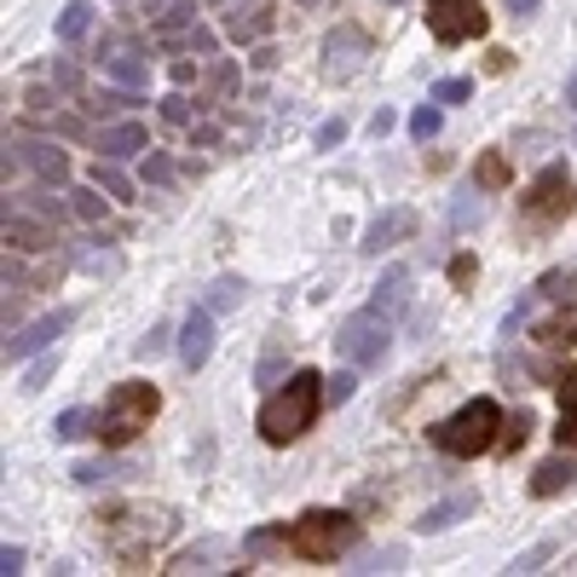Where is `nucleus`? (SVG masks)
Returning <instances> with one entry per match:
<instances>
[{"label":"nucleus","mask_w":577,"mask_h":577,"mask_svg":"<svg viewBox=\"0 0 577 577\" xmlns=\"http://www.w3.org/2000/svg\"><path fill=\"white\" fill-rule=\"evenodd\" d=\"M323 405V375L318 370H295L284 393H271L260 405V439L266 445H289L312 428V416Z\"/></svg>","instance_id":"1"},{"label":"nucleus","mask_w":577,"mask_h":577,"mask_svg":"<svg viewBox=\"0 0 577 577\" xmlns=\"http://www.w3.org/2000/svg\"><path fill=\"white\" fill-rule=\"evenodd\" d=\"M157 405H162V393L150 387V382H121V387L105 398V410H98V439H105L110 450H116V445H133V439L150 428Z\"/></svg>","instance_id":"2"},{"label":"nucleus","mask_w":577,"mask_h":577,"mask_svg":"<svg viewBox=\"0 0 577 577\" xmlns=\"http://www.w3.org/2000/svg\"><path fill=\"white\" fill-rule=\"evenodd\" d=\"M434 439H439V450H450V457H480V450H491L503 439V410H496L491 398H473V405H462L450 421H439Z\"/></svg>","instance_id":"3"},{"label":"nucleus","mask_w":577,"mask_h":577,"mask_svg":"<svg viewBox=\"0 0 577 577\" xmlns=\"http://www.w3.org/2000/svg\"><path fill=\"white\" fill-rule=\"evenodd\" d=\"M359 537V520L353 514H335V509H312L289 525V548L300 560H335L346 543Z\"/></svg>","instance_id":"4"},{"label":"nucleus","mask_w":577,"mask_h":577,"mask_svg":"<svg viewBox=\"0 0 577 577\" xmlns=\"http://www.w3.org/2000/svg\"><path fill=\"white\" fill-rule=\"evenodd\" d=\"M428 30L445 46L473 41V35H485V7L480 0H428Z\"/></svg>","instance_id":"5"},{"label":"nucleus","mask_w":577,"mask_h":577,"mask_svg":"<svg viewBox=\"0 0 577 577\" xmlns=\"http://www.w3.org/2000/svg\"><path fill=\"white\" fill-rule=\"evenodd\" d=\"M335 346H341L353 364H382V353H387V312L364 307L359 318H346L341 335H335Z\"/></svg>","instance_id":"6"},{"label":"nucleus","mask_w":577,"mask_h":577,"mask_svg":"<svg viewBox=\"0 0 577 577\" xmlns=\"http://www.w3.org/2000/svg\"><path fill=\"white\" fill-rule=\"evenodd\" d=\"M571 209H577V185H571V173H566V168H548L543 180L532 185V196H525V220H537V225L566 220Z\"/></svg>","instance_id":"7"},{"label":"nucleus","mask_w":577,"mask_h":577,"mask_svg":"<svg viewBox=\"0 0 577 577\" xmlns=\"http://www.w3.org/2000/svg\"><path fill=\"white\" fill-rule=\"evenodd\" d=\"M370 58V35L353 30V23H341V30L330 35V46H323V75L330 82H346V75H359Z\"/></svg>","instance_id":"8"},{"label":"nucleus","mask_w":577,"mask_h":577,"mask_svg":"<svg viewBox=\"0 0 577 577\" xmlns=\"http://www.w3.org/2000/svg\"><path fill=\"white\" fill-rule=\"evenodd\" d=\"M209 353H214V312L203 307V312H191L185 330H180V359H185V370H203Z\"/></svg>","instance_id":"9"},{"label":"nucleus","mask_w":577,"mask_h":577,"mask_svg":"<svg viewBox=\"0 0 577 577\" xmlns=\"http://www.w3.org/2000/svg\"><path fill=\"white\" fill-rule=\"evenodd\" d=\"M70 330V312H58V318H41V323H30L23 335H12L7 341V359H30V353H46L58 335Z\"/></svg>","instance_id":"10"},{"label":"nucleus","mask_w":577,"mask_h":577,"mask_svg":"<svg viewBox=\"0 0 577 577\" xmlns=\"http://www.w3.org/2000/svg\"><path fill=\"white\" fill-rule=\"evenodd\" d=\"M416 232V214L410 209H387L382 220L364 232V255H382V248H393V243H405Z\"/></svg>","instance_id":"11"},{"label":"nucleus","mask_w":577,"mask_h":577,"mask_svg":"<svg viewBox=\"0 0 577 577\" xmlns=\"http://www.w3.org/2000/svg\"><path fill=\"white\" fill-rule=\"evenodd\" d=\"M577 485V462L566 457V445H560V457H548L537 473H532V496H560Z\"/></svg>","instance_id":"12"},{"label":"nucleus","mask_w":577,"mask_h":577,"mask_svg":"<svg viewBox=\"0 0 577 577\" xmlns=\"http://www.w3.org/2000/svg\"><path fill=\"white\" fill-rule=\"evenodd\" d=\"M133 150H145V128H139V121H121V128L98 133V157H133Z\"/></svg>","instance_id":"13"},{"label":"nucleus","mask_w":577,"mask_h":577,"mask_svg":"<svg viewBox=\"0 0 577 577\" xmlns=\"http://www.w3.org/2000/svg\"><path fill=\"white\" fill-rule=\"evenodd\" d=\"M243 295H248L243 278H214L209 295H203V307H209V312H232V307H243Z\"/></svg>","instance_id":"14"},{"label":"nucleus","mask_w":577,"mask_h":577,"mask_svg":"<svg viewBox=\"0 0 577 577\" xmlns=\"http://www.w3.org/2000/svg\"><path fill=\"white\" fill-rule=\"evenodd\" d=\"M468 509H473V496H450V503L428 509V514H421L416 525H421V532H445V525H457V520H462Z\"/></svg>","instance_id":"15"},{"label":"nucleus","mask_w":577,"mask_h":577,"mask_svg":"<svg viewBox=\"0 0 577 577\" xmlns=\"http://www.w3.org/2000/svg\"><path fill=\"white\" fill-rule=\"evenodd\" d=\"M405 300H410V278H405V271H387V284L375 289V300H370V307H375V312H398Z\"/></svg>","instance_id":"16"},{"label":"nucleus","mask_w":577,"mask_h":577,"mask_svg":"<svg viewBox=\"0 0 577 577\" xmlns=\"http://www.w3.org/2000/svg\"><path fill=\"white\" fill-rule=\"evenodd\" d=\"M485 220V196L480 191H462L457 203H450V225H457V232H468V225H480Z\"/></svg>","instance_id":"17"},{"label":"nucleus","mask_w":577,"mask_h":577,"mask_svg":"<svg viewBox=\"0 0 577 577\" xmlns=\"http://www.w3.org/2000/svg\"><path fill=\"white\" fill-rule=\"evenodd\" d=\"M87 30H93V7H87V0H70L64 18H58V35H64V41H82Z\"/></svg>","instance_id":"18"},{"label":"nucleus","mask_w":577,"mask_h":577,"mask_svg":"<svg viewBox=\"0 0 577 577\" xmlns=\"http://www.w3.org/2000/svg\"><path fill=\"white\" fill-rule=\"evenodd\" d=\"M503 185H509V157L491 150V157H480V191H503Z\"/></svg>","instance_id":"19"},{"label":"nucleus","mask_w":577,"mask_h":577,"mask_svg":"<svg viewBox=\"0 0 577 577\" xmlns=\"http://www.w3.org/2000/svg\"><path fill=\"white\" fill-rule=\"evenodd\" d=\"M532 428H537L532 410H520V416H509V421H503V439H496V445H503V450H520L525 439H532Z\"/></svg>","instance_id":"20"},{"label":"nucleus","mask_w":577,"mask_h":577,"mask_svg":"<svg viewBox=\"0 0 577 577\" xmlns=\"http://www.w3.org/2000/svg\"><path fill=\"white\" fill-rule=\"evenodd\" d=\"M537 295L543 300H571L577 295V278H571V271H548V278L537 284Z\"/></svg>","instance_id":"21"},{"label":"nucleus","mask_w":577,"mask_h":577,"mask_svg":"<svg viewBox=\"0 0 577 577\" xmlns=\"http://www.w3.org/2000/svg\"><path fill=\"white\" fill-rule=\"evenodd\" d=\"M555 393H560V410L577 416V364H566V370L555 375Z\"/></svg>","instance_id":"22"},{"label":"nucleus","mask_w":577,"mask_h":577,"mask_svg":"<svg viewBox=\"0 0 577 577\" xmlns=\"http://www.w3.org/2000/svg\"><path fill=\"white\" fill-rule=\"evenodd\" d=\"M110 75H116L121 87H139V82H145V64H139L133 53H121V58H110Z\"/></svg>","instance_id":"23"},{"label":"nucleus","mask_w":577,"mask_h":577,"mask_svg":"<svg viewBox=\"0 0 577 577\" xmlns=\"http://www.w3.org/2000/svg\"><path fill=\"white\" fill-rule=\"evenodd\" d=\"M41 173H46V180H64V173H70V162H64V150H58V157H53V150H46V145H35V157H30Z\"/></svg>","instance_id":"24"},{"label":"nucleus","mask_w":577,"mask_h":577,"mask_svg":"<svg viewBox=\"0 0 577 577\" xmlns=\"http://www.w3.org/2000/svg\"><path fill=\"white\" fill-rule=\"evenodd\" d=\"M87 421H93L87 410H64V416L53 421V434H58V439H82V434H87Z\"/></svg>","instance_id":"25"},{"label":"nucleus","mask_w":577,"mask_h":577,"mask_svg":"<svg viewBox=\"0 0 577 577\" xmlns=\"http://www.w3.org/2000/svg\"><path fill=\"white\" fill-rule=\"evenodd\" d=\"M462 98H473V82H462V75H457V82H439L434 87V105H462Z\"/></svg>","instance_id":"26"},{"label":"nucleus","mask_w":577,"mask_h":577,"mask_svg":"<svg viewBox=\"0 0 577 577\" xmlns=\"http://www.w3.org/2000/svg\"><path fill=\"white\" fill-rule=\"evenodd\" d=\"M410 133H416V139H421V145H428V139H434V133H439V110H434V105H421V110H416V116H410Z\"/></svg>","instance_id":"27"},{"label":"nucleus","mask_w":577,"mask_h":577,"mask_svg":"<svg viewBox=\"0 0 577 577\" xmlns=\"http://www.w3.org/2000/svg\"><path fill=\"white\" fill-rule=\"evenodd\" d=\"M323 398H330V405H346V398H353V375H330V382H323Z\"/></svg>","instance_id":"28"},{"label":"nucleus","mask_w":577,"mask_h":577,"mask_svg":"<svg viewBox=\"0 0 577 577\" xmlns=\"http://www.w3.org/2000/svg\"><path fill=\"white\" fill-rule=\"evenodd\" d=\"M98 185H105L110 196H121V203H128V196H133V185H128V180H121V173H116V168H105V162H98Z\"/></svg>","instance_id":"29"},{"label":"nucleus","mask_w":577,"mask_h":577,"mask_svg":"<svg viewBox=\"0 0 577 577\" xmlns=\"http://www.w3.org/2000/svg\"><path fill=\"white\" fill-rule=\"evenodd\" d=\"M398 560H405V548H382V555H370L359 571H398Z\"/></svg>","instance_id":"30"},{"label":"nucleus","mask_w":577,"mask_h":577,"mask_svg":"<svg viewBox=\"0 0 577 577\" xmlns=\"http://www.w3.org/2000/svg\"><path fill=\"white\" fill-rule=\"evenodd\" d=\"M75 214H82V220H98V214H105V203H98L93 191H75Z\"/></svg>","instance_id":"31"},{"label":"nucleus","mask_w":577,"mask_h":577,"mask_svg":"<svg viewBox=\"0 0 577 577\" xmlns=\"http://www.w3.org/2000/svg\"><path fill=\"white\" fill-rule=\"evenodd\" d=\"M341 139H346V121H341V116H335V121H323V128H318V145H323V150H330V145H341Z\"/></svg>","instance_id":"32"},{"label":"nucleus","mask_w":577,"mask_h":577,"mask_svg":"<svg viewBox=\"0 0 577 577\" xmlns=\"http://www.w3.org/2000/svg\"><path fill=\"white\" fill-rule=\"evenodd\" d=\"M162 346H168V330H162V323H157V330H150V335L139 341V353L150 359V353H162Z\"/></svg>","instance_id":"33"},{"label":"nucleus","mask_w":577,"mask_h":577,"mask_svg":"<svg viewBox=\"0 0 577 577\" xmlns=\"http://www.w3.org/2000/svg\"><path fill=\"white\" fill-rule=\"evenodd\" d=\"M450 284H473V260H468V255L450 260Z\"/></svg>","instance_id":"34"},{"label":"nucleus","mask_w":577,"mask_h":577,"mask_svg":"<svg viewBox=\"0 0 577 577\" xmlns=\"http://www.w3.org/2000/svg\"><path fill=\"white\" fill-rule=\"evenodd\" d=\"M46 375H53V359H41V364L30 370V382H23V387H30V393H35V387H46Z\"/></svg>","instance_id":"35"},{"label":"nucleus","mask_w":577,"mask_h":577,"mask_svg":"<svg viewBox=\"0 0 577 577\" xmlns=\"http://www.w3.org/2000/svg\"><path fill=\"white\" fill-rule=\"evenodd\" d=\"M555 439H560L566 450H577V416H571V421H560V428H555Z\"/></svg>","instance_id":"36"},{"label":"nucleus","mask_w":577,"mask_h":577,"mask_svg":"<svg viewBox=\"0 0 577 577\" xmlns=\"http://www.w3.org/2000/svg\"><path fill=\"white\" fill-rule=\"evenodd\" d=\"M0 571H7V577L23 571V555H18V548H0Z\"/></svg>","instance_id":"37"},{"label":"nucleus","mask_w":577,"mask_h":577,"mask_svg":"<svg viewBox=\"0 0 577 577\" xmlns=\"http://www.w3.org/2000/svg\"><path fill=\"white\" fill-rule=\"evenodd\" d=\"M543 555H548V548H532V555H520V560H514V571H537V566H543Z\"/></svg>","instance_id":"38"},{"label":"nucleus","mask_w":577,"mask_h":577,"mask_svg":"<svg viewBox=\"0 0 577 577\" xmlns=\"http://www.w3.org/2000/svg\"><path fill=\"white\" fill-rule=\"evenodd\" d=\"M393 121H398V116H393V110H382V116L370 121V133H375V139H382V133H393Z\"/></svg>","instance_id":"39"},{"label":"nucleus","mask_w":577,"mask_h":577,"mask_svg":"<svg viewBox=\"0 0 577 577\" xmlns=\"http://www.w3.org/2000/svg\"><path fill=\"white\" fill-rule=\"evenodd\" d=\"M509 12H514V18H525V12H537V0H509Z\"/></svg>","instance_id":"40"},{"label":"nucleus","mask_w":577,"mask_h":577,"mask_svg":"<svg viewBox=\"0 0 577 577\" xmlns=\"http://www.w3.org/2000/svg\"><path fill=\"white\" fill-rule=\"evenodd\" d=\"M571 105H577V82H571Z\"/></svg>","instance_id":"41"},{"label":"nucleus","mask_w":577,"mask_h":577,"mask_svg":"<svg viewBox=\"0 0 577 577\" xmlns=\"http://www.w3.org/2000/svg\"><path fill=\"white\" fill-rule=\"evenodd\" d=\"M387 7H398V0H387Z\"/></svg>","instance_id":"42"},{"label":"nucleus","mask_w":577,"mask_h":577,"mask_svg":"<svg viewBox=\"0 0 577 577\" xmlns=\"http://www.w3.org/2000/svg\"><path fill=\"white\" fill-rule=\"evenodd\" d=\"M571 145H577V133H571Z\"/></svg>","instance_id":"43"}]
</instances>
